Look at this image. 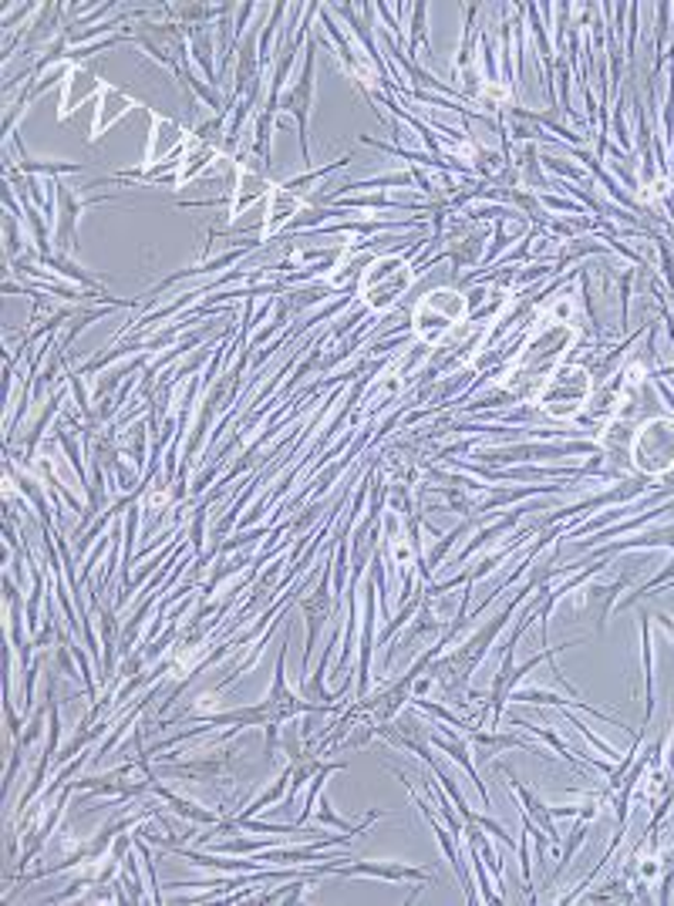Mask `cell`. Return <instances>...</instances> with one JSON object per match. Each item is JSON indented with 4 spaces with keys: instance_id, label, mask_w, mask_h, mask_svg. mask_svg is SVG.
Returning <instances> with one entry per match:
<instances>
[{
    "instance_id": "obj_14",
    "label": "cell",
    "mask_w": 674,
    "mask_h": 906,
    "mask_svg": "<svg viewBox=\"0 0 674 906\" xmlns=\"http://www.w3.org/2000/svg\"><path fill=\"white\" fill-rule=\"evenodd\" d=\"M428 741L435 744V748H442V752L452 759V762H459L462 768H465V775L475 782V789H480V796H483V802L489 806V796H486V785L480 782V775H475V765L469 762V744L465 741H459V738H439V735H428Z\"/></svg>"
},
{
    "instance_id": "obj_2",
    "label": "cell",
    "mask_w": 674,
    "mask_h": 906,
    "mask_svg": "<svg viewBox=\"0 0 674 906\" xmlns=\"http://www.w3.org/2000/svg\"><path fill=\"white\" fill-rule=\"evenodd\" d=\"M630 465L648 479H664L667 472H674V415L641 421L630 449Z\"/></svg>"
},
{
    "instance_id": "obj_3",
    "label": "cell",
    "mask_w": 674,
    "mask_h": 906,
    "mask_svg": "<svg viewBox=\"0 0 674 906\" xmlns=\"http://www.w3.org/2000/svg\"><path fill=\"white\" fill-rule=\"evenodd\" d=\"M469 300L459 290H435L422 297V303L412 313V331L422 337V344H439L456 324L465 321Z\"/></svg>"
},
{
    "instance_id": "obj_10",
    "label": "cell",
    "mask_w": 674,
    "mask_h": 906,
    "mask_svg": "<svg viewBox=\"0 0 674 906\" xmlns=\"http://www.w3.org/2000/svg\"><path fill=\"white\" fill-rule=\"evenodd\" d=\"M132 108H135L132 95L118 92V88H102V95H98V115H95V139H102L105 129H111L118 118L129 115Z\"/></svg>"
},
{
    "instance_id": "obj_1",
    "label": "cell",
    "mask_w": 674,
    "mask_h": 906,
    "mask_svg": "<svg viewBox=\"0 0 674 906\" xmlns=\"http://www.w3.org/2000/svg\"><path fill=\"white\" fill-rule=\"evenodd\" d=\"M593 378L587 368H577V365H557L553 374L543 381L540 388V412H546L549 418L557 421H570V418H580V408L590 402L593 395Z\"/></svg>"
},
{
    "instance_id": "obj_15",
    "label": "cell",
    "mask_w": 674,
    "mask_h": 906,
    "mask_svg": "<svg viewBox=\"0 0 674 906\" xmlns=\"http://www.w3.org/2000/svg\"><path fill=\"white\" fill-rule=\"evenodd\" d=\"M674 886V849L661 856V880H658V903H671Z\"/></svg>"
},
{
    "instance_id": "obj_13",
    "label": "cell",
    "mask_w": 674,
    "mask_h": 906,
    "mask_svg": "<svg viewBox=\"0 0 674 906\" xmlns=\"http://www.w3.org/2000/svg\"><path fill=\"white\" fill-rule=\"evenodd\" d=\"M651 610H641V660H645V691H648V715L645 725L654 718V641H651Z\"/></svg>"
},
{
    "instance_id": "obj_7",
    "label": "cell",
    "mask_w": 674,
    "mask_h": 906,
    "mask_svg": "<svg viewBox=\"0 0 674 906\" xmlns=\"http://www.w3.org/2000/svg\"><path fill=\"white\" fill-rule=\"evenodd\" d=\"M634 576H638V567H627L624 573H617V580L611 586H583L580 589V610H593V617H598V634H604V627H607V617L617 610L620 604V594L634 583Z\"/></svg>"
},
{
    "instance_id": "obj_12",
    "label": "cell",
    "mask_w": 674,
    "mask_h": 906,
    "mask_svg": "<svg viewBox=\"0 0 674 906\" xmlns=\"http://www.w3.org/2000/svg\"><path fill=\"white\" fill-rule=\"evenodd\" d=\"M95 88H98V82H95V71H92V68H71V71H68V78H64L61 118H68V115L78 108V102L88 98Z\"/></svg>"
},
{
    "instance_id": "obj_8",
    "label": "cell",
    "mask_w": 674,
    "mask_h": 906,
    "mask_svg": "<svg viewBox=\"0 0 674 906\" xmlns=\"http://www.w3.org/2000/svg\"><path fill=\"white\" fill-rule=\"evenodd\" d=\"M189 139H186V129L173 118H158L152 115V132H149V148H145V163L149 166H163V163H176L173 155L176 152H186Z\"/></svg>"
},
{
    "instance_id": "obj_4",
    "label": "cell",
    "mask_w": 674,
    "mask_h": 906,
    "mask_svg": "<svg viewBox=\"0 0 674 906\" xmlns=\"http://www.w3.org/2000/svg\"><path fill=\"white\" fill-rule=\"evenodd\" d=\"M412 284V270L405 263V257H385V260H371L365 270H362V294L368 300L371 310L378 313H388L394 303L405 297Z\"/></svg>"
},
{
    "instance_id": "obj_16",
    "label": "cell",
    "mask_w": 674,
    "mask_h": 906,
    "mask_svg": "<svg viewBox=\"0 0 674 906\" xmlns=\"http://www.w3.org/2000/svg\"><path fill=\"white\" fill-rule=\"evenodd\" d=\"M630 284H634V270L620 273V331L627 327V300H630Z\"/></svg>"
},
{
    "instance_id": "obj_6",
    "label": "cell",
    "mask_w": 674,
    "mask_h": 906,
    "mask_svg": "<svg viewBox=\"0 0 674 906\" xmlns=\"http://www.w3.org/2000/svg\"><path fill=\"white\" fill-rule=\"evenodd\" d=\"M310 102H314V45H307V64L297 82L276 98L273 108H267L270 115H276V108H284L297 118V135H300V152L304 159H310V142H307V122H310Z\"/></svg>"
},
{
    "instance_id": "obj_9",
    "label": "cell",
    "mask_w": 674,
    "mask_h": 906,
    "mask_svg": "<svg viewBox=\"0 0 674 906\" xmlns=\"http://www.w3.org/2000/svg\"><path fill=\"white\" fill-rule=\"evenodd\" d=\"M58 186V200H61V223H58V253H64V257H71L74 250H78V216H82V210L85 206H92V203H105V200H92V203H85V200H78V195L71 192V189H64L61 182H55Z\"/></svg>"
},
{
    "instance_id": "obj_19",
    "label": "cell",
    "mask_w": 674,
    "mask_h": 906,
    "mask_svg": "<svg viewBox=\"0 0 674 906\" xmlns=\"http://www.w3.org/2000/svg\"><path fill=\"white\" fill-rule=\"evenodd\" d=\"M651 617H654V620L667 630V637L674 641V617H667V613H661V610H658V613H651Z\"/></svg>"
},
{
    "instance_id": "obj_11",
    "label": "cell",
    "mask_w": 674,
    "mask_h": 906,
    "mask_svg": "<svg viewBox=\"0 0 674 906\" xmlns=\"http://www.w3.org/2000/svg\"><path fill=\"white\" fill-rule=\"evenodd\" d=\"M304 613H307V651H304V664H307L314 654L317 634H321V627L328 620V576L321 580V586H317V594L304 600Z\"/></svg>"
},
{
    "instance_id": "obj_18",
    "label": "cell",
    "mask_w": 674,
    "mask_h": 906,
    "mask_svg": "<svg viewBox=\"0 0 674 906\" xmlns=\"http://www.w3.org/2000/svg\"><path fill=\"white\" fill-rule=\"evenodd\" d=\"M4 226H8V257H14V253H17V229H14V219L8 216Z\"/></svg>"
},
{
    "instance_id": "obj_17",
    "label": "cell",
    "mask_w": 674,
    "mask_h": 906,
    "mask_svg": "<svg viewBox=\"0 0 674 906\" xmlns=\"http://www.w3.org/2000/svg\"><path fill=\"white\" fill-rule=\"evenodd\" d=\"M543 166H546V169H553V172H560V176H570V179H583V172H580V169H574L570 163H560L557 155H543Z\"/></svg>"
},
{
    "instance_id": "obj_5",
    "label": "cell",
    "mask_w": 674,
    "mask_h": 906,
    "mask_svg": "<svg viewBox=\"0 0 674 906\" xmlns=\"http://www.w3.org/2000/svg\"><path fill=\"white\" fill-rule=\"evenodd\" d=\"M310 870L317 877H375L385 883H435V873L422 870V866H409L402 859H358V862H314Z\"/></svg>"
}]
</instances>
